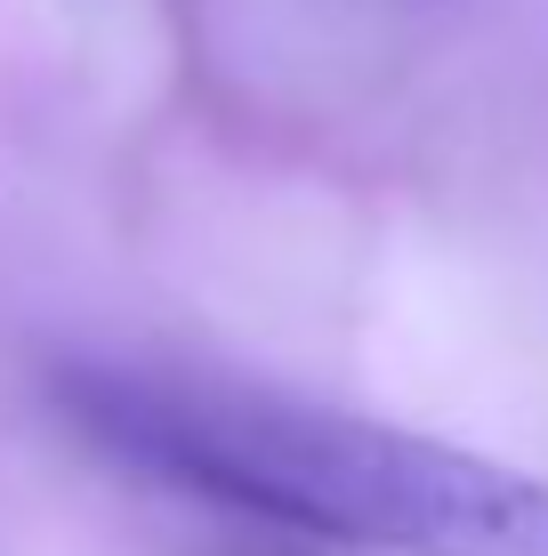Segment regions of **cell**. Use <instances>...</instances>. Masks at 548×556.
Segmentation results:
<instances>
[{
	"label": "cell",
	"instance_id": "obj_1",
	"mask_svg": "<svg viewBox=\"0 0 548 556\" xmlns=\"http://www.w3.org/2000/svg\"><path fill=\"white\" fill-rule=\"evenodd\" d=\"M65 419L105 459L258 525L380 556H548V484L436 435L145 363H73Z\"/></svg>",
	"mask_w": 548,
	"mask_h": 556
}]
</instances>
